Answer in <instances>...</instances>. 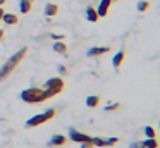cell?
<instances>
[{
	"label": "cell",
	"instance_id": "10",
	"mask_svg": "<svg viewBox=\"0 0 160 148\" xmlns=\"http://www.w3.org/2000/svg\"><path fill=\"white\" fill-rule=\"evenodd\" d=\"M86 19L90 21V23H97L98 19H100V17H98V12H97V9H95V7H88L86 9Z\"/></svg>",
	"mask_w": 160,
	"mask_h": 148
},
{
	"label": "cell",
	"instance_id": "6",
	"mask_svg": "<svg viewBox=\"0 0 160 148\" xmlns=\"http://www.w3.org/2000/svg\"><path fill=\"white\" fill-rule=\"evenodd\" d=\"M67 143V136L64 134H53L48 140V146H64Z\"/></svg>",
	"mask_w": 160,
	"mask_h": 148
},
{
	"label": "cell",
	"instance_id": "18",
	"mask_svg": "<svg viewBox=\"0 0 160 148\" xmlns=\"http://www.w3.org/2000/svg\"><path fill=\"white\" fill-rule=\"evenodd\" d=\"M148 9H150V2H148V0H139V2H138V10H139V12H146Z\"/></svg>",
	"mask_w": 160,
	"mask_h": 148
},
{
	"label": "cell",
	"instance_id": "9",
	"mask_svg": "<svg viewBox=\"0 0 160 148\" xmlns=\"http://www.w3.org/2000/svg\"><path fill=\"white\" fill-rule=\"evenodd\" d=\"M124 57H126V52L119 50L117 54L114 55V59H112V65H114V67H121V64L124 62Z\"/></svg>",
	"mask_w": 160,
	"mask_h": 148
},
{
	"label": "cell",
	"instance_id": "29",
	"mask_svg": "<svg viewBox=\"0 0 160 148\" xmlns=\"http://www.w3.org/2000/svg\"><path fill=\"white\" fill-rule=\"evenodd\" d=\"M158 124H160V122H158Z\"/></svg>",
	"mask_w": 160,
	"mask_h": 148
},
{
	"label": "cell",
	"instance_id": "28",
	"mask_svg": "<svg viewBox=\"0 0 160 148\" xmlns=\"http://www.w3.org/2000/svg\"><path fill=\"white\" fill-rule=\"evenodd\" d=\"M112 2H119V0H112Z\"/></svg>",
	"mask_w": 160,
	"mask_h": 148
},
{
	"label": "cell",
	"instance_id": "4",
	"mask_svg": "<svg viewBox=\"0 0 160 148\" xmlns=\"http://www.w3.org/2000/svg\"><path fill=\"white\" fill-rule=\"evenodd\" d=\"M64 86H66V83H64L62 78H50L48 81L45 83V88L43 89L48 93V98H53V96H57L62 91Z\"/></svg>",
	"mask_w": 160,
	"mask_h": 148
},
{
	"label": "cell",
	"instance_id": "24",
	"mask_svg": "<svg viewBox=\"0 0 160 148\" xmlns=\"http://www.w3.org/2000/svg\"><path fill=\"white\" fill-rule=\"evenodd\" d=\"M52 38H53V40H64V36H62V34H55V33H52Z\"/></svg>",
	"mask_w": 160,
	"mask_h": 148
},
{
	"label": "cell",
	"instance_id": "1",
	"mask_svg": "<svg viewBox=\"0 0 160 148\" xmlns=\"http://www.w3.org/2000/svg\"><path fill=\"white\" fill-rule=\"evenodd\" d=\"M28 54V48H21L19 52H16L12 57L7 59V62H5L4 65H2V69H0V81H4V79H7L9 76L12 74V71H14L16 67H18L19 64H21V60L24 59V55Z\"/></svg>",
	"mask_w": 160,
	"mask_h": 148
},
{
	"label": "cell",
	"instance_id": "26",
	"mask_svg": "<svg viewBox=\"0 0 160 148\" xmlns=\"http://www.w3.org/2000/svg\"><path fill=\"white\" fill-rule=\"evenodd\" d=\"M4 38V29H0V40Z\"/></svg>",
	"mask_w": 160,
	"mask_h": 148
},
{
	"label": "cell",
	"instance_id": "8",
	"mask_svg": "<svg viewBox=\"0 0 160 148\" xmlns=\"http://www.w3.org/2000/svg\"><path fill=\"white\" fill-rule=\"evenodd\" d=\"M110 52V48L108 47H93L88 50V55L90 57H98V55H103V54H108Z\"/></svg>",
	"mask_w": 160,
	"mask_h": 148
},
{
	"label": "cell",
	"instance_id": "23",
	"mask_svg": "<svg viewBox=\"0 0 160 148\" xmlns=\"http://www.w3.org/2000/svg\"><path fill=\"white\" fill-rule=\"evenodd\" d=\"M81 148H95V145L91 141H84V143H81Z\"/></svg>",
	"mask_w": 160,
	"mask_h": 148
},
{
	"label": "cell",
	"instance_id": "21",
	"mask_svg": "<svg viewBox=\"0 0 160 148\" xmlns=\"http://www.w3.org/2000/svg\"><path fill=\"white\" fill-rule=\"evenodd\" d=\"M129 148H145V145H143V141H132Z\"/></svg>",
	"mask_w": 160,
	"mask_h": 148
},
{
	"label": "cell",
	"instance_id": "27",
	"mask_svg": "<svg viewBox=\"0 0 160 148\" xmlns=\"http://www.w3.org/2000/svg\"><path fill=\"white\" fill-rule=\"evenodd\" d=\"M4 3H5V0H0V7L4 5Z\"/></svg>",
	"mask_w": 160,
	"mask_h": 148
},
{
	"label": "cell",
	"instance_id": "16",
	"mask_svg": "<svg viewBox=\"0 0 160 148\" xmlns=\"http://www.w3.org/2000/svg\"><path fill=\"white\" fill-rule=\"evenodd\" d=\"M91 143H93L95 146H100V148L107 146V140H103V138H100V136H91Z\"/></svg>",
	"mask_w": 160,
	"mask_h": 148
},
{
	"label": "cell",
	"instance_id": "7",
	"mask_svg": "<svg viewBox=\"0 0 160 148\" xmlns=\"http://www.w3.org/2000/svg\"><path fill=\"white\" fill-rule=\"evenodd\" d=\"M110 5H112V0H100V5H98V9H97L98 17H105V16H107Z\"/></svg>",
	"mask_w": 160,
	"mask_h": 148
},
{
	"label": "cell",
	"instance_id": "11",
	"mask_svg": "<svg viewBox=\"0 0 160 148\" xmlns=\"http://www.w3.org/2000/svg\"><path fill=\"white\" fill-rule=\"evenodd\" d=\"M2 21H4L7 26H14V24H18L19 19H18V16H16V14H7V12H5L4 17H2Z\"/></svg>",
	"mask_w": 160,
	"mask_h": 148
},
{
	"label": "cell",
	"instance_id": "2",
	"mask_svg": "<svg viewBox=\"0 0 160 148\" xmlns=\"http://www.w3.org/2000/svg\"><path fill=\"white\" fill-rule=\"evenodd\" d=\"M21 100L26 103H42L45 100H48V93L45 91L43 88H26L21 91Z\"/></svg>",
	"mask_w": 160,
	"mask_h": 148
},
{
	"label": "cell",
	"instance_id": "3",
	"mask_svg": "<svg viewBox=\"0 0 160 148\" xmlns=\"http://www.w3.org/2000/svg\"><path fill=\"white\" fill-rule=\"evenodd\" d=\"M55 117V110L53 109H48L45 110L43 114H36V115H33L31 119L26 120V127H36V126H42V124L48 122L50 119H53Z\"/></svg>",
	"mask_w": 160,
	"mask_h": 148
},
{
	"label": "cell",
	"instance_id": "19",
	"mask_svg": "<svg viewBox=\"0 0 160 148\" xmlns=\"http://www.w3.org/2000/svg\"><path fill=\"white\" fill-rule=\"evenodd\" d=\"M143 131H145V136L146 138H155V129H153L152 126H146Z\"/></svg>",
	"mask_w": 160,
	"mask_h": 148
},
{
	"label": "cell",
	"instance_id": "13",
	"mask_svg": "<svg viewBox=\"0 0 160 148\" xmlns=\"http://www.w3.org/2000/svg\"><path fill=\"white\" fill-rule=\"evenodd\" d=\"M86 105H88V107H91V109L98 107V105H100V96H97V95L88 96V98H86Z\"/></svg>",
	"mask_w": 160,
	"mask_h": 148
},
{
	"label": "cell",
	"instance_id": "17",
	"mask_svg": "<svg viewBox=\"0 0 160 148\" xmlns=\"http://www.w3.org/2000/svg\"><path fill=\"white\" fill-rule=\"evenodd\" d=\"M143 145H145V148H158L157 138H146V140L143 141Z\"/></svg>",
	"mask_w": 160,
	"mask_h": 148
},
{
	"label": "cell",
	"instance_id": "15",
	"mask_svg": "<svg viewBox=\"0 0 160 148\" xmlns=\"http://www.w3.org/2000/svg\"><path fill=\"white\" fill-rule=\"evenodd\" d=\"M53 50H55L57 54H66V52H67V45L64 43V41H55V43H53Z\"/></svg>",
	"mask_w": 160,
	"mask_h": 148
},
{
	"label": "cell",
	"instance_id": "5",
	"mask_svg": "<svg viewBox=\"0 0 160 148\" xmlns=\"http://www.w3.org/2000/svg\"><path fill=\"white\" fill-rule=\"evenodd\" d=\"M67 140L76 141V143H84V141H91V136H88V134H84V133H79L78 129L71 127V129H69V136H67Z\"/></svg>",
	"mask_w": 160,
	"mask_h": 148
},
{
	"label": "cell",
	"instance_id": "14",
	"mask_svg": "<svg viewBox=\"0 0 160 148\" xmlns=\"http://www.w3.org/2000/svg\"><path fill=\"white\" fill-rule=\"evenodd\" d=\"M19 9H21V14H28L31 10V0H21L19 2Z\"/></svg>",
	"mask_w": 160,
	"mask_h": 148
},
{
	"label": "cell",
	"instance_id": "12",
	"mask_svg": "<svg viewBox=\"0 0 160 148\" xmlns=\"http://www.w3.org/2000/svg\"><path fill=\"white\" fill-rule=\"evenodd\" d=\"M45 14L47 16H57L59 14V5H55V3H47L45 5Z\"/></svg>",
	"mask_w": 160,
	"mask_h": 148
},
{
	"label": "cell",
	"instance_id": "20",
	"mask_svg": "<svg viewBox=\"0 0 160 148\" xmlns=\"http://www.w3.org/2000/svg\"><path fill=\"white\" fill-rule=\"evenodd\" d=\"M119 107H121V103H108V105H105L103 110H107V112H114V110H117Z\"/></svg>",
	"mask_w": 160,
	"mask_h": 148
},
{
	"label": "cell",
	"instance_id": "22",
	"mask_svg": "<svg viewBox=\"0 0 160 148\" xmlns=\"http://www.w3.org/2000/svg\"><path fill=\"white\" fill-rule=\"evenodd\" d=\"M117 141H119L117 138H108V140H107V146H114Z\"/></svg>",
	"mask_w": 160,
	"mask_h": 148
},
{
	"label": "cell",
	"instance_id": "25",
	"mask_svg": "<svg viewBox=\"0 0 160 148\" xmlns=\"http://www.w3.org/2000/svg\"><path fill=\"white\" fill-rule=\"evenodd\" d=\"M4 14H5V10H4V9H0V21H2V17H4Z\"/></svg>",
	"mask_w": 160,
	"mask_h": 148
}]
</instances>
